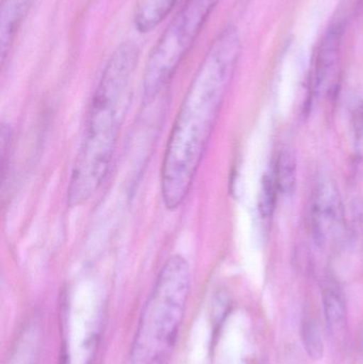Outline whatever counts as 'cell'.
Returning a JSON list of instances; mask_svg holds the SVG:
<instances>
[{"mask_svg":"<svg viewBox=\"0 0 363 364\" xmlns=\"http://www.w3.org/2000/svg\"><path fill=\"white\" fill-rule=\"evenodd\" d=\"M238 30L228 26L211 43L188 87L161 166L162 200L181 207L204 158L241 55Z\"/></svg>","mask_w":363,"mask_h":364,"instance_id":"obj_1","label":"cell"},{"mask_svg":"<svg viewBox=\"0 0 363 364\" xmlns=\"http://www.w3.org/2000/svg\"><path fill=\"white\" fill-rule=\"evenodd\" d=\"M342 30L334 27L325 34L319 51L315 70V90L319 95L332 96L338 89L340 79Z\"/></svg>","mask_w":363,"mask_h":364,"instance_id":"obj_6","label":"cell"},{"mask_svg":"<svg viewBox=\"0 0 363 364\" xmlns=\"http://www.w3.org/2000/svg\"><path fill=\"white\" fill-rule=\"evenodd\" d=\"M302 338L308 356L315 360H320L324 354L323 338L319 326L313 318H305L303 323Z\"/></svg>","mask_w":363,"mask_h":364,"instance_id":"obj_11","label":"cell"},{"mask_svg":"<svg viewBox=\"0 0 363 364\" xmlns=\"http://www.w3.org/2000/svg\"><path fill=\"white\" fill-rule=\"evenodd\" d=\"M34 0H2L0 12V53L4 63Z\"/></svg>","mask_w":363,"mask_h":364,"instance_id":"obj_7","label":"cell"},{"mask_svg":"<svg viewBox=\"0 0 363 364\" xmlns=\"http://www.w3.org/2000/svg\"><path fill=\"white\" fill-rule=\"evenodd\" d=\"M220 0H187L168 23L149 53L144 76L143 98L155 100L168 87L183 60L193 48L202 28Z\"/></svg>","mask_w":363,"mask_h":364,"instance_id":"obj_4","label":"cell"},{"mask_svg":"<svg viewBox=\"0 0 363 364\" xmlns=\"http://www.w3.org/2000/svg\"><path fill=\"white\" fill-rule=\"evenodd\" d=\"M323 305L328 331L335 339H340L347 331V304L340 287L334 280H328L324 286Z\"/></svg>","mask_w":363,"mask_h":364,"instance_id":"obj_8","label":"cell"},{"mask_svg":"<svg viewBox=\"0 0 363 364\" xmlns=\"http://www.w3.org/2000/svg\"><path fill=\"white\" fill-rule=\"evenodd\" d=\"M353 127L356 156L363 168V105H360L354 112Z\"/></svg>","mask_w":363,"mask_h":364,"instance_id":"obj_13","label":"cell"},{"mask_svg":"<svg viewBox=\"0 0 363 364\" xmlns=\"http://www.w3.org/2000/svg\"><path fill=\"white\" fill-rule=\"evenodd\" d=\"M272 175L277 192L283 196H291L296 186V160L291 149L279 151Z\"/></svg>","mask_w":363,"mask_h":364,"instance_id":"obj_10","label":"cell"},{"mask_svg":"<svg viewBox=\"0 0 363 364\" xmlns=\"http://www.w3.org/2000/svg\"><path fill=\"white\" fill-rule=\"evenodd\" d=\"M191 269L181 256L168 259L141 314L130 364H168L185 318Z\"/></svg>","mask_w":363,"mask_h":364,"instance_id":"obj_3","label":"cell"},{"mask_svg":"<svg viewBox=\"0 0 363 364\" xmlns=\"http://www.w3.org/2000/svg\"><path fill=\"white\" fill-rule=\"evenodd\" d=\"M276 193L278 192H277L273 175H266L262 179L259 196V213L264 220L272 218Z\"/></svg>","mask_w":363,"mask_h":364,"instance_id":"obj_12","label":"cell"},{"mask_svg":"<svg viewBox=\"0 0 363 364\" xmlns=\"http://www.w3.org/2000/svg\"><path fill=\"white\" fill-rule=\"evenodd\" d=\"M139 47L124 42L111 53L94 91L85 134L67 186L70 207L89 200L108 176L129 105Z\"/></svg>","mask_w":363,"mask_h":364,"instance_id":"obj_2","label":"cell"},{"mask_svg":"<svg viewBox=\"0 0 363 364\" xmlns=\"http://www.w3.org/2000/svg\"><path fill=\"white\" fill-rule=\"evenodd\" d=\"M177 0H139L134 14V23L141 33H148L170 14Z\"/></svg>","mask_w":363,"mask_h":364,"instance_id":"obj_9","label":"cell"},{"mask_svg":"<svg viewBox=\"0 0 363 364\" xmlns=\"http://www.w3.org/2000/svg\"><path fill=\"white\" fill-rule=\"evenodd\" d=\"M311 225L315 241L321 247H335L345 239V208L338 188L332 179L322 178L315 186Z\"/></svg>","mask_w":363,"mask_h":364,"instance_id":"obj_5","label":"cell"}]
</instances>
